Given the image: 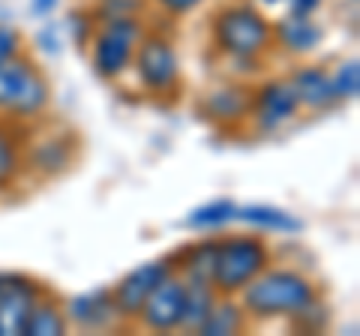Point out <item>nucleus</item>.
<instances>
[{
    "label": "nucleus",
    "mask_w": 360,
    "mask_h": 336,
    "mask_svg": "<svg viewBox=\"0 0 360 336\" xmlns=\"http://www.w3.org/2000/svg\"><path fill=\"white\" fill-rule=\"evenodd\" d=\"M319 297H321V288L309 273H303L300 267L274 264V261L238 295L250 324L252 321L255 324H274V321L291 324Z\"/></svg>",
    "instance_id": "f257e3e1"
},
{
    "label": "nucleus",
    "mask_w": 360,
    "mask_h": 336,
    "mask_svg": "<svg viewBox=\"0 0 360 336\" xmlns=\"http://www.w3.org/2000/svg\"><path fill=\"white\" fill-rule=\"evenodd\" d=\"M210 42L225 60L258 66L274 51V21L255 4H229L210 18Z\"/></svg>",
    "instance_id": "f03ea898"
},
{
    "label": "nucleus",
    "mask_w": 360,
    "mask_h": 336,
    "mask_svg": "<svg viewBox=\"0 0 360 336\" xmlns=\"http://www.w3.org/2000/svg\"><path fill=\"white\" fill-rule=\"evenodd\" d=\"M51 108V82L42 66L18 54L13 60L0 63V120L15 127H33Z\"/></svg>",
    "instance_id": "7ed1b4c3"
},
{
    "label": "nucleus",
    "mask_w": 360,
    "mask_h": 336,
    "mask_svg": "<svg viewBox=\"0 0 360 336\" xmlns=\"http://www.w3.org/2000/svg\"><path fill=\"white\" fill-rule=\"evenodd\" d=\"M270 261H274V252L264 238H258V231L225 234V238H217L210 285L217 288V295L238 297Z\"/></svg>",
    "instance_id": "20e7f679"
},
{
    "label": "nucleus",
    "mask_w": 360,
    "mask_h": 336,
    "mask_svg": "<svg viewBox=\"0 0 360 336\" xmlns=\"http://www.w3.org/2000/svg\"><path fill=\"white\" fill-rule=\"evenodd\" d=\"M129 72L135 75V84L144 96L156 99H177L180 87H184V70H180V54L172 37L162 30H144L139 39L129 63Z\"/></svg>",
    "instance_id": "39448f33"
},
{
    "label": "nucleus",
    "mask_w": 360,
    "mask_h": 336,
    "mask_svg": "<svg viewBox=\"0 0 360 336\" xmlns=\"http://www.w3.org/2000/svg\"><path fill=\"white\" fill-rule=\"evenodd\" d=\"M148 30L144 15H123V18H105L96 21V30L87 42V60L90 70L103 82H117L129 72L132 54L139 39Z\"/></svg>",
    "instance_id": "423d86ee"
},
{
    "label": "nucleus",
    "mask_w": 360,
    "mask_h": 336,
    "mask_svg": "<svg viewBox=\"0 0 360 336\" xmlns=\"http://www.w3.org/2000/svg\"><path fill=\"white\" fill-rule=\"evenodd\" d=\"M82 153V138L70 127L37 129L25 127V174L39 177V181H54L75 165Z\"/></svg>",
    "instance_id": "0eeeda50"
},
{
    "label": "nucleus",
    "mask_w": 360,
    "mask_h": 336,
    "mask_svg": "<svg viewBox=\"0 0 360 336\" xmlns=\"http://www.w3.org/2000/svg\"><path fill=\"white\" fill-rule=\"evenodd\" d=\"M300 115V103L291 91L288 78H264L252 87V103H250V123L255 132L270 136L288 127Z\"/></svg>",
    "instance_id": "6e6552de"
},
{
    "label": "nucleus",
    "mask_w": 360,
    "mask_h": 336,
    "mask_svg": "<svg viewBox=\"0 0 360 336\" xmlns=\"http://www.w3.org/2000/svg\"><path fill=\"white\" fill-rule=\"evenodd\" d=\"M45 291L37 276L0 271V336H25L30 312Z\"/></svg>",
    "instance_id": "1a4fd4ad"
},
{
    "label": "nucleus",
    "mask_w": 360,
    "mask_h": 336,
    "mask_svg": "<svg viewBox=\"0 0 360 336\" xmlns=\"http://www.w3.org/2000/svg\"><path fill=\"white\" fill-rule=\"evenodd\" d=\"M177 271V264L172 261V255H160V259H150L139 267H132L129 273H123L115 285H111V297H115V306L120 312V318L132 324L139 309L144 306V300L153 295V288L162 283L165 276H172Z\"/></svg>",
    "instance_id": "9d476101"
},
{
    "label": "nucleus",
    "mask_w": 360,
    "mask_h": 336,
    "mask_svg": "<svg viewBox=\"0 0 360 336\" xmlns=\"http://www.w3.org/2000/svg\"><path fill=\"white\" fill-rule=\"evenodd\" d=\"M184 312H186V279L174 271L153 288V295L144 300V306L139 309L132 324H139L141 330L150 333H174L184 324Z\"/></svg>",
    "instance_id": "9b49d317"
},
{
    "label": "nucleus",
    "mask_w": 360,
    "mask_h": 336,
    "mask_svg": "<svg viewBox=\"0 0 360 336\" xmlns=\"http://www.w3.org/2000/svg\"><path fill=\"white\" fill-rule=\"evenodd\" d=\"M63 312L70 321V330H84V333H105L127 328V321L120 318V312L111 297V285L90 288L84 295H72L63 300Z\"/></svg>",
    "instance_id": "f8f14e48"
},
{
    "label": "nucleus",
    "mask_w": 360,
    "mask_h": 336,
    "mask_svg": "<svg viewBox=\"0 0 360 336\" xmlns=\"http://www.w3.org/2000/svg\"><path fill=\"white\" fill-rule=\"evenodd\" d=\"M250 103H252V84L225 82L219 87H210L201 96L198 111L217 129H240L250 123Z\"/></svg>",
    "instance_id": "ddd939ff"
},
{
    "label": "nucleus",
    "mask_w": 360,
    "mask_h": 336,
    "mask_svg": "<svg viewBox=\"0 0 360 336\" xmlns=\"http://www.w3.org/2000/svg\"><path fill=\"white\" fill-rule=\"evenodd\" d=\"M288 84L295 91L300 111H312V115H321V111H333L340 105V99L333 93V82H330V70L319 63H303L295 66L288 75Z\"/></svg>",
    "instance_id": "4468645a"
},
{
    "label": "nucleus",
    "mask_w": 360,
    "mask_h": 336,
    "mask_svg": "<svg viewBox=\"0 0 360 336\" xmlns=\"http://www.w3.org/2000/svg\"><path fill=\"white\" fill-rule=\"evenodd\" d=\"M324 42V27L315 15H295L285 13L274 21V49L291 54V58H307Z\"/></svg>",
    "instance_id": "2eb2a0df"
},
{
    "label": "nucleus",
    "mask_w": 360,
    "mask_h": 336,
    "mask_svg": "<svg viewBox=\"0 0 360 336\" xmlns=\"http://www.w3.org/2000/svg\"><path fill=\"white\" fill-rule=\"evenodd\" d=\"M238 222H243L246 228H252L258 234H283V238H291V234L303 231L300 217H295L285 207L264 205V201H255V205H238Z\"/></svg>",
    "instance_id": "dca6fc26"
},
{
    "label": "nucleus",
    "mask_w": 360,
    "mask_h": 336,
    "mask_svg": "<svg viewBox=\"0 0 360 336\" xmlns=\"http://www.w3.org/2000/svg\"><path fill=\"white\" fill-rule=\"evenodd\" d=\"M25 177V127L0 120V195H9Z\"/></svg>",
    "instance_id": "f3484780"
},
{
    "label": "nucleus",
    "mask_w": 360,
    "mask_h": 336,
    "mask_svg": "<svg viewBox=\"0 0 360 336\" xmlns=\"http://www.w3.org/2000/svg\"><path fill=\"white\" fill-rule=\"evenodd\" d=\"M246 328H250V318H246L240 300L219 295L217 304H213V309L207 312V318L201 321V328L195 333H201V336H234Z\"/></svg>",
    "instance_id": "a211bd4d"
},
{
    "label": "nucleus",
    "mask_w": 360,
    "mask_h": 336,
    "mask_svg": "<svg viewBox=\"0 0 360 336\" xmlns=\"http://www.w3.org/2000/svg\"><path fill=\"white\" fill-rule=\"evenodd\" d=\"M238 222V201L231 198H210L205 205L193 207L184 219V228L198 231V234H210V231H222L225 226Z\"/></svg>",
    "instance_id": "6ab92c4d"
},
{
    "label": "nucleus",
    "mask_w": 360,
    "mask_h": 336,
    "mask_svg": "<svg viewBox=\"0 0 360 336\" xmlns=\"http://www.w3.org/2000/svg\"><path fill=\"white\" fill-rule=\"evenodd\" d=\"M70 333V321H66V312H63V300L54 297L51 291L37 300L30 318H27V328L25 336H63Z\"/></svg>",
    "instance_id": "aec40b11"
},
{
    "label": "nucleus",
    "mask_w": 360,
    "mask_h": 336,
    "mask_svg": "<svg viewBox=\"0 0 360 336\" xmlns=\"http://www.w3.org/2000/svg\"><path fill=\"white\" fill-rule=\"evenodd\" d=\"M213 255H217V238H198L195 243H186L174 261L177 273L184 279H205V283H210Z\"/></svg>",
    "instance_id": "412c9836"
},
{
    "label": "nucleus",
    "mask_w": 360,
    "mask_h": 336,
    "mask_svg": "<svg viewBox=\"0 0 360 336\" xmlns=\"http://www.w3.org/2000/svg\"><path fill=\"white\" fill-rule=\"evenodd\" d=\"M217 288L205 279H186V312H184V324L180 330L184 333H195L201 328V321L207 318V312L217 304Z\"/></svg>",
    "instance_id": "4be33fe9"
},
{
    "label": "nucleus",
    "mask_w": 360,
    "mask_h": 336,
    "mask_svg": "<svg viewBox=\"0 0 360 336\" xmlns=\"http://www.w3.org/2000/svg\"><path fill=\"white\" fill-rule=\"evenodd\" d=\"M60 27H63V37H66L70 46H75L78 51H87V42L96 30V18H94V13H90V6L87 9L78 6V9H70V13L63 15Z\"/></svg>",
    "instance_id": "5701e85b"
},
{
    "label": "nucleus",
    "mask_w": 360,
    "mask_h": 336,
    "mask_svg": "<svg viewBox=\"0 0 360 336\" xmlns=\"http://www.w3.org/2000/svg\"><path fill=\"white\" fill-rule=\"evenodd\" d=\"M330 82H333V93L340 99V105L357 99V93H360V60L357 58L340 60L330 70Z\"/></svg>",
    "instance_id": "b1692460"
},
{
    "label": "nucleus",
    "mask_w": 360,
    "mask_h": 336,
    "mask_svg": "<svg viewBox=\"0 0 360 336\" xmlns=\"http://www.w3.org/2000/svg\"><path fill=\"white\" fill-rule=\"evenodd\" d=\"M150 9L148 0H94L90 13L96 21L105 18H123V15H144Z\"/></svg>",
    "instance_id": "393cba45"
},
{
    "label": "nucleus",
    "mask_w": 360,
    "mask_h": 336,
    "mask_svg": "<svg viewBox=\"0 0 360 336\" xmlns=\"http://www.w3.org/2000/svg\"><path fill=\"white\" fill-rule=\"evenodd\" d=\"M33 46H37V51L45 54V58H58V54L63 51V46H66V37H63L60 21L45 18L42 25H39V30L33 33Z\"/></svg>",
    "instance_id": "a878e982"
},
{
    "label": "nucleus",
    "mask_w": 360,
    "mask_h": 336,
    "mask_svg": "<svg viewBox=\"0 0 360 336\" xmlns=\"http://www.w3.org/2000/svg\"><path fill=\"white\" fill-rule=\"evenodd\" d=\"M25 54V33L9 21H0V63Z\"/></svg>",
    "instance_id": "bb28decb"
},
{
    "label": "nucleus",
    "mask_w": 360,
    "mask_h": 336,
    "mask_svg": "<svg viewBox=\"0 0 360 336\" xmlns=\"http://www.w3.org/2000/svg\"><path fill=\"white\" fill-rule=\"evenodd\" d=\"M150 6H156L162 15L168 18H184L189 13H195V9L205 4V0H148Z\"/></svg>",
    "instance_id": "cd10ccee"
},
{
    "label": "nucleus",
    "mask_w": 360,
    "mask_h": 336,
    "mask_svg": "<svg viewBox=\"0 0 360 336\" xmlns=\"http://www.w3.org/2000/svg\"><path fill=\"white\" fill-rule=\"evenodd\" d=\"M60 4L63 0H27V9H30L33 18L45 21V18H54V13L60 9Z\"/></svg>",
    "instance_id": "c85d7f7f"
},
{
    "label": "nucleus",
    "mask_w": 360,
    "mask_h": 336,
    "mask_svg": "<svg viewBox=\"0 0 360 336\" xmlns=\"http://www.w3.org/2000/svg\"><path fill=\"white\" fill-rule=\"evenodd\" d=\"M285 4H288V13L295 15H315L324 0H285Z\"/></svg>",
    "instance_id": "c756f323"
},
{
    "label": "nucleus",
    "mask_w": 360,
    "mask_h": 336,
    "mask_svg": "<svg viewBox=\"0 0 360 336\" xmlns=\"http://www.w3.org/2000/svg\"><path fill=\"white\" fill-rule=\"evenodd\" d=\"M262 6H279V4H285V0H258Z\"/></svg>",
    "instance_id": "7c9ffc66"
},
{
    "label": "nucleus",
    "mask_w": 360,
    "mask_h": 336,
    "mask_svg": "<svg viewBox=\"0 0 360 336\" xmlns=\"http://www.w3.org/2000/svg\"><path fill=\"white\" fill-rule=\"evenodd\" d=\"M352 4H357V0H352Z\"/></svg>",
    "instance_id": "2f4dec72"
}]
</instances>
